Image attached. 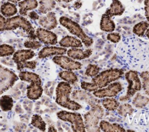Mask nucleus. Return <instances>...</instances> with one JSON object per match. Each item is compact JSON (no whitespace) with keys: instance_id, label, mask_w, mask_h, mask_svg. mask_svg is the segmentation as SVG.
I'll return each instance as SVG.
<instances>
[{"instance_id":"1","label":"nucleus","mask_w":149,"mask_h":132,"mask_svg":"<svg viewBox=\"0 0 149 132\" xmlns=\"http://www.w3.org/2000/svg\"><path fill=\"white\" fill-rule=\"evenodd\" d=\"M124 71L122 69H109L101 72L94 78L91 82L82 81L81 88L88 92H93L98 89L105 87L112 82H113L123 76Z\"/></svg>"},{"instance_id":"2","label":"nucleus","mask_w":149,"mask_h":132,"mask_svg":"<svg viewBox=\"0 0 149 132\" xmlns=\"http://www.w3.org/2000/svg\"><path fill=\"white\" fill-rule=\"evenodd\" d=\"M72 88L69 83L61 81L56 87L55 101L57 104L66 109L72 110H77L82 106L77 102L73 101L70 98Z\"/></svg>"},{"instance_id":"3","label":"nucleus","mask_w":149,"mask_h":132,"mask_svg":"<svg viewBox=\"0 0 149 132\" xmlns=\"http://www.w3.org/2000/svg\"><path fill=\"white\" fill-rule=\"evenodd\" d=\"M17 28H20L23 30L28 34L29 37L31 40H34L37 38L32 24L23 16L17 15L5 18L3 31L15 30Z\"/></svg>"},{"instance_id":"4","label":"nucleus","mask_w":149,"mask_h":132,"mask_svg":"<svg viewBox=\"0 0 149 132\" xmlns=\"http://www.w3.org/2000/svg\"><path fill=\"white\" fill-rule=\"evenodd\" d=\"M59 22L72 34L77 36L86 47H89L93 44V40L92 38L88 37L84 32L78 23L66 16H61L59 19Z\"/></svg>"},{"instance_id":"5","label":"nucleus","mask_w":149,"mask_h":132,"mask_svg":"<svg viewBox=\"0 0 149 132\" xmlns=\"http://www.w3.org/2000/svg\"><path fill=\"white\" fill-rule=\"evenodd\" d=\"M104 113V109L100 105L97 104L92 105L91 109L84 115L85 129L87 131H100L98 124Z\"/></svg>"},{"instance_id":"6","label":"nucleus","mask_w":149,"mask_h":132,"mask_svg":"<svg viewBox=\"0 0 149 132\" xmlns=\"http://www.w3.org/2000/svg\"><path fill=\"white\" fill-rule=\"evenodd\" d=\"M125 76L128 83V86L126 94L119 98V101L121 102H126L129 100L130 98L134 96L137 91H140L142 87L137 72L130 70L125 73Z\"/></svg>"},{"instance_id":"7","label":"nucleus","mask_w":149,"mask_h":132,"mask_svg":"<svg viewBox=\"0 0 149 132\" xmlns=\"http://www.w3.org/2000/svg\"><path fill=\"white\" fill-rule=\"evenodd\" d=\"M57 117L61 120L70 123L73 131L85 132V126L81 115L77 112L61 110L56 113Z\"/></svg>"},{"instance_id":"8","label":"nucleus","mask_w":149,"mask_h":132,"mask_svg":"<svg viewBox=\"0 0 149 132\" xmlns=\"http://www.w3.org/2000/svg\"><path fill=\"white\" fill-rule=\"evenodd\" d=\"M18 79L13 72L0 65V95L12 87Z\"/></svg>"},{"instance_id":"9","label":"nucleus","mask_w":149,"mask_h":132,"mask_svg":"<svg viewBox=\"0 0 149 132\" xmlns=\"http://www.w3.org/2000/svg\"><path fill=\"white\" fill-rule=\"evenodd\" d=\"M123 90L122 85L119 82L110 83L105 87L93 91V95L99 98L113 97L116 96Z\"/></svg>"},{"instance_id":"10","label":"nucleus","mask_w":149,"mask_h":132,"mask_svg":"<svg viewBox=\"0 0 149 132\" xmlns=\"http://www.w3.org/2000/svg\"><path fill=\"white\" fill-rule=\"evenodd\" d=\"M53 62L61 68L66 70H76L81 69L82 65L79 62L72 59L68 56L56 55L52 59Z\"/></svg>"},{"instance_id":"11","label":"nucleus","mask_w":149,"mask_h":132,"mask_svg":"<svg viewBox=\"0 0 149 132\" xmlns=\"http://www.w3.org/2000/svg\"><path fill=\"white\" fill-rule=\"evenodd\" d=\"M38 40L42 43L47 45H53L58 43L57 35L49 30L39 27L36 31Z\"/></svg>"},{"instance_id":"12","label":"nucleus","mask_w":149,"mask_h":132,"mask_svg":"<svg viewBox=\"0 0 149 132\" xmlns=\"http://www.w3.org/2000/svg\"><path fill=\"white\" fill-rule=\"evenodd\" d=\"M38 23L42 28L49 30L56 28L58 25L55 13L51 11L46 13L45 15L40 16Z\"/></svg>"},{"instance_id":"13","label":"nucleus","mask_w":149,"mask_h":132,"mask_svg":"<svg viewBox=\"0 0 149 132\" xmlns=\"http://www.w3.org/2000/svg\"><path fill=\"white\" fill-rule=\"evenodd\" d=\"M43 92L42 81H32L27 88V97L31 100L39 99Z\"/></svg>"},{"instance_id":"14","label":"nucleus","mask_w":149,"mask_h":132,"mask_svg":"<svg viewBox=\"0 0 149 132\" xmlns=\"http://www.w3.org/2000/svg\"><path fill=\"white\" fill-rule=\"evenodd\" d=\"M66 51L67 49L64 47H45L38 52V56L40 59H44L52 55H62L65 54Z\"/></svg>"},{"instance_id":"15","label":"nucleus","mask_w":149,"mask_h":132,"mask_svg":"<svg viewBox=\"0 0 149 132\" xmlns=\"http://www.w3.org/2000/svg\"><path fill=\"white\" fill-rule=\"evenodd\" d=\"M92 49H88L85 51L79 48H72L66 51L68 56L74 60H82L88 58L92 54Z\"/></svg>"},{"instance_id":"16","label":"nucleus","mask_w":149,"mask_h":132,"mask_svg":"<svg viewBox=\"0 0 149 132\" xmlns=\"http://www.w3.org/2000/svg\"><path fill=\"white\" fill-rule=\"evenodd\" d=\"M35 56L34 52L31 49H20L14 52L13 60L17 65L31 59Z\"/></svg>"},{"instance_id":"17","label":"nucleus","mask_w":149,"mask_h":132,"mask_svg":"<svg viewBox=\"0 0 149 132\" xmlns=\"http://www.w3.org/2000/svg\"><path fill=\"white\" fill-rule=\"evenodd\" d=\"M19 8V12L20 15L25 16L27 15V12L37 8L38 6L37 0H21L18 2Z\"/></svg>"},{"instance_id":"18","label":"nucleus","mask_w":149,"mask_h":132,"mask_svg":"<svg viewBox=\"0 0 149 132\" xmlns=\"http://www.w3.org/2000/svg\"><path fill=\"white\" fill-rule=\"evenodd\" d=\"M59 45L64 48H81V41L74 37L66 35L63 37L59 42Z\"/></svg>"},{"instance_id":"19","label":"nucleus","mask_w":149,"mask_h":132,"mask_svg":"<svg viewBox=\"0 0 149 132\" xmlns=\"http://www.w3.org/2000/svg\"><path fill=\"white\" fill-rule=\"evenodd\" d=\"M125 8L119 0H112V3L105 13L111 17L114 16H120L123 13Z\"/></svg>"},{"instance_id":"20","label":"nucleus","mask_w":149,"mask_h":132,"mask_svg":"<svg viewBox=\"0 0 149 132\" xmlns=\"http://www.w3.org/2000/svg\"><path fill=\"white\" fill-rule=\"evenodd\" d=\"M100 28L102 31L105 32H112L115 29V24L114 21L111 19V17L105 14L102 15L100 21Z\"/></svg>"},{"instance_id":"21","label":"nucleus","mask_w":149,"mask_h":132,"mask_svg":"<svg viewBox=\"0 0 149 132\" xmlns=\"http://www.w3.org/2000/svg\"><path fill=\"white\" fill-rule=\"evenodd\" d=\"M100 129L105 132H123L125 130L117 123H111L105 120H101L99 123Z\"/></svg>"},{"instance_id":"22","label":"nucleus","mask_w":149,"mask_h":132,"mask_svg":"<svg viewBox=\"0 0 149 132\" xmlns=\"http://www.w3.org/2000/svg\"><path fill=\"white\" fill-rule=\"evenodd\" d=\"M0 12L2 16L8 18L16 15L17 12V9L14 3L6 2L1 5Z\"/></svg>"},{"instance_id":"23","label":"nucleus","mask_w":149,"mask_h":132,"mask_svg":"<svg viewBox=\"0 0 149 132\" xmlns=\"http://www.w3.org/2000/svg\"><path fill=\"white\" fill-rule=\"evenodd\" d=\"M56 2L54 0H40L38 11L41 14H46L55 8Z\"/></svg>"},{"instance_id":"24","label":"nucleus","mask_w":149,"mask_h":132,"mask_svg":"<svg viewBox=\"0 0 149 132\" xmlns=\"http://www.w3.org/2000/svg\"><path fill=\"white\" fill-rule=\"evenodd\" d=\"M19 77L21 80L29 83L32 81H42L40 76L38 74L33 72L27 71L20 72L19 74Z\"/></svg>"},{"instance_id":"25","label":"nucleus","mask_w":149,"mask_h":132,"mask_svg":"<svg viewBox=\"0 0 149 132\" xmlns=\"http://www.w3.org/2000/svg\"><path fill=\"white\" fill-rule=\"evenodd\" d=\"M13 106V100L9 95H3L0 98V108L3 112L9 111Z\"/></svg>"},{"instance_id":"26","label":"nucleus","mask_w":149,"mask_h":132,"mask_svg":"<svg viewBox=\"0 0 149 132\" xmlns=\"http://www.w3.org/2000/svg\"><path fill=\"white\" fill-rule=\"evenodd\" d=\"M59 76L61 79L69 84H74L77 81V76L71 70H66L59 72Z\"/></svg>"},{"instance_id":"27","label":"nucleus","mask_w":149,"mask_h":132,"mask_svg":"<svg viewBox=\"0 0 149 132\" xmlns=\"http://www.w3.org/2000/svg\"><path fill=\"white\" fill-rule=\"evenodd\" d=\"M102 105L107 110L113 111L118 109L119 106V102L116 99L109 97L102 101Z\"/></svg>"},{"instance_id":"28","label":"nucleus","mask_w":149,"mask_h":132,"mask_svg":"<svg viewBox=\"0 0 149 132\" xmlns=\"http://www.w3.org/2000/svg\"><path fill=\"white\" fill-rule=\"evenodd\" d=\"M149 102L148 97L143 95L140 93H137L134 97L132 101V104L136 108H141L146 106Z\"/></svg>"},{"instance_id":"29","label":"nucleus","mask_w":149,"mask_h":132,"mask_svg":"<svg viewBox=\"0 0 149 132\" xmlns=\"http://www.w3.org/2000/svg\"><path fill=\"white\" fill-rule=\"evenodd\" d=\"M148 27L149 23L147 21L140 22L134 26L133 28V33L139 37H142L144 35Z\"/></svg>"},{"instance_id":"30","label":"nucleus","mask_w":149,"mask_h":132,"mask_svg":"<svg viewBox=\"0 0 149 132\" xmlns=\"http://www.w3.org/2000/svg\"><path fill=\"white\" fill-rule=\"evenodd\" d=\"M31 124L35 127L36 128L38 129L40 131H44L46 129V123L43 120L42 117L39 115L35 114L33 115L31 117Z\"/></svg>"},{"instance_id":"31","label":"nucleus","mask_w":149,"mask_h":132,"mask_svg":"<svg viewBox=\"0 0 149 132\" xmlns=\"http://www.w3.org/2000/svg\"><path fill=\"white\" fill-rule=\"evenodd\" d=\"M117 109L118 114L124 117L126 116L127 115H131L134 110L133 107L128 104H125L119 106Z\"/></svg>"},{"instance_id":"32","label":"nucleus","mask_w":149,"mask_h":132,"mask_svg":"<svg viewBox=\"0 0 149 132\" xmlns=\"http://www.w3.org/2000/svg\"><path fill=\"white\" fill-rule=\"evenodd\" d=\"M15 51V48L11 45L6 44L0 45V57L10 56L14 53Z\"/></svg>"},{"instance_id":"33","label":"nucleus","mask_w":149,"mask_h":132,"mask_svg":"<svg viewBox=\"0 0 149 132\" xmlns=\"http://www.w3.org/2000/svg\"><path fill=\"white\" fill-rule=\"evenodd\" d=\"M142 79V87L146 94L149 95V72H143L140 74Z\"/></svg>"},{"instance_id":"34","label":"nucleus","mask_w":149,"mask_h":132,"mask_svg":"<svg viewBox=\"0 0 149 132\" xmlns=\"http://www.w3.org/2000/svg\"><path fill=\"white\" fill-rule=\"evenodd\" d=\"M100 70V68L96 65L89 64L86 69L85 74L89 77H95L97 75Z\"/></svg>"},{"instance_id":"35","label":"nucleus","mask_w":149,"mask_h":132,"mask_svg":"<svg viewBox=\"0 0 149 132\" xmlns=\"http://www.w3.org/2000/svg\"><path fill=\"white\" fill-rule=\"evenodd\" d=\"M37 64V61L32 60V61H25L24 62L19 63L16 65H17V69L19 70H21L24 68L34 69L36 67Z\"/></svg>"},{"instance_id":"36","label":"nucleus","mask_w":149,"mask_h":132,"mask_svg":"<svg viewBox=\"0 0 149 132\" xmlns=\"http://www.w3.org/2000/svg\"><path fill=\"white\" fill-rule=\"evenodd\" d=\"M24 46L28 49H38L40 47H41V43L38 41L29 40L26 41L24 42Z\"/></svg>"},{"instance_id":"37","label":"nucleus","mask_w":149,"mask_h":132,"mask_svg":"<svg viewBox=\"0 0 149 132\" xmlns=\"http://www.w3.org/2000/svg\"><path fill=\"white\" fill-rule=\"evenodd\" d=\"M107 38L108 40H109V41H111L112 42L117 43L120 40L121 37H120V34L118 33H112V32H111L110 33H109L107 35Z\"/></svg>"},{"instance_id":"38","label":"nucleus","mask_w":149,"mask_h":132,"mask_svg":"<svg viewBox=\"0 0 149 132\" xmlns=\"http://www.w3.org/2000/svg\"><path fill=\"white\" fill-rule=\"evenodd\" d=\"M29 16L32 20H38L39 18V15L34 11H31L29 13Z\"/></svg>"},{"instance_id":"39","label":"nucleus","mask_w":149,"mask_h":132,"mask_svg":"<svg viewBox=\"0 0 149 132\" xmlns=\"http://www.w3.org/2000/svg\"><path fill=\"white\" fill-rule=\"evenodd\" d=\"M5 18V17L0 14V31H3V27Z\"/></svg>"},{"instance_id":"40","label":"nucleus","mask_w":149,"mask_h":132,"mask_svg":"<svg viewBox=\"0 0 149 132\" xmlns=\"http://www.w3.org/2000/svg\"><path fill=\"white\" fill-rule=\"evenodd\" d=\"M145 12H149V0H144Z\"/></svg>"},{"instance_id":"41","label":"nucleus","mask_w":149,"mask_h":132,"mask_svg":"<svg viewBox=\"0 0 149 132\" xmlns=\"http://www.w3.org/2000/svg\"><path fill=\"white\" fill-rule=\"evenodd\" d=\"M55 2H70L71 1H72L73 0H54Z\"/></svg>"},{"instance_id":"42","label":"nucleus","mask_w":149,"mask_h":132,"mask_svg":"<svg viewBox=\"0 0 149 132\" xmlns=\"http://www.w3.org/2000/svg\"><path fill=\"white\" fill-rule=\"evenodd\" d=\"M48 131H56V130L54 128V126H50L48 128Z\"/></svg>"},{"instance_id":"43","label":"nucleus","mask_w":149,"mask_h":132,"mask_svg":"<svg viewBox=\"0 0 149 132\" xmlns=\"http://www.w3.org/2000/svg\"><path fill=\"white\" fill-rule=\"evenodd\" d=\"M21 0H8V2H10L11 3H18L19 2H20Z\"/></svg>"},{"instance_id":"44","label":"nucleus","mask_w":149,"mask_h":132,"mask_svg":"<svg viewBox=\"0 0 149 132\" xmlns=\"http://www.w3.org/2000/svg\"><path fill=\"white\" fill-rule=\"evenodd\" d=\"M145 16L146 17L147 22L149 23V12H145Z\"/></svg>"},{"instance_id":"45","label":"nucleus","mask_w":149,"mask_h":132,"mask_svg":"<svg viewBox=\"0 0 149 132\" xmlns=\"http://www.w3.org/2000/svg\"><path fill=\"white\" fill-rule=\"evenodd\" d=\"M146 35L148 38H149V27L147 28V30L146 31Z\"/></svg>"}]
</instances>
